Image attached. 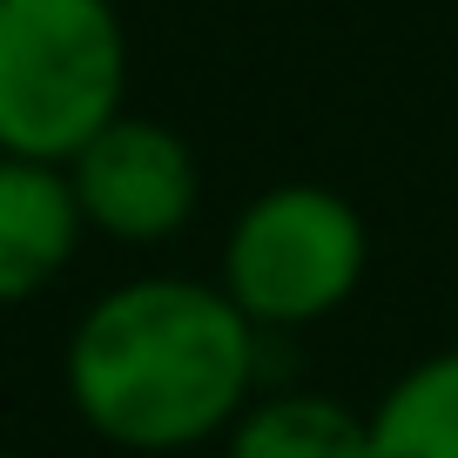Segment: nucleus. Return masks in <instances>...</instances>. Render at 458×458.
Wrapping results in <instances>:
<instances>
[{
    "label": "nucleus",
    "instance_id": "obj_1",
    "mask_svg": "<svg viewBox=\"0 0 458 458\" xmlns=\"http://www.w3.org/2000/svg\"><path fill=\"white\" fill-rule=\"evenodd\" d=\"M257 344L263 330L216 276L148 270L74 317L61 391L114 452H189L223 438L257 398Z\"/></svg>",
    "mask_w": 458,
    "mask_h": 458
},
{
    "label": "nucleus",
    "instance_id": "obj_2",
    "mask_svg": "<svg viewBox=\"0 0 458 458\" xmlns=\"http://www.w3.org/2000/svg\"><path fill=\"white\" fill-rule=\"evenodd\" d=\"M114 114H129L114 0H0V156L68 169Z\"/></svg>",
    "mask_w": 458,
    "mask_h": 458
},
{
    "label": "nucleus",
    "instance_id": "obj_3",
    "mask_svg": "<svg viewBox=\"0 0 458 458\" xmlns=\"http://www.w3.org/2000/svg\"><path fill=\"white\" fill-rule=\"evenodd\" d=\"M371 276V223L330 182H270L236 209L216 284L257 330L337 317Z\"/></svg>",
    "mask_w": 458,
    "mask_h": 458
},
{
    "label": "nucleus",
    "instance_id": "obj_4",
    "mask_svg": "<svg viewBox=\"0 0 458 458\" xmlns=\"http://www.w3.org/2000/svg\"><path fill=\"white\" fill-rule=\"evenodd\" d=\"M68 189L81 202V223L129 250L182 236L189 216L202 209L196 148L156 114H114L68 162Z\"/></svg>",
    "mask_w": 458,
    "mask_h": 458
},
{
    "label": "nucleus",
    "instance_id": "obj_5",
    "mask_svg": "<svg viewBox=\"0 0 458 458\" xmlns=\"http://www.w3.org/2000/svg\"><path fill=\"white\" fill-rule=\"evenodd\" d=\"M88 223L68 189V169L0 156V310L41 297L74 263Z\"/></svg>",
    "mask_w": 458,
    "mask_h": 458
},
{
    "label": "nucleus",
    "instance_id": "obj_6",
    "mask_svg": "<svg viewBox=\"0 0 458 458\" xmlns=\"http://www.w3.org/2000/svg\"><path fill=\"white\" fill-rule=\"evenodd\" d=\"M223 458H371V418L330 391H270L223 431Z\"/></svg>",
    "mask_w": 458,
    "mask_h": 458
},
{
    "label": "nucleus",
    "instance_id": "obj_7",
    "mask_svg": "<svg viewBox=\"0 0 458 458\" xmlns=\"http://www.w3.org/2000/svg\"><path fill=\"white\" fill-rule=\"evenodd\" d=\"M364 418L371 458H458V344L404 364Z\"/></svg>",
    "mask_w": 458,
    "mask_h": 458
},
{
    "label": "nucleus",
    "instance_id": "obj_8",
    "mask_svg": "<svg viewBox=\"0 0 458 458\" xmlns=\"http://www.w3.org/2000/svg\"><path fill=\"white\" fill-rule=\"evenodd\" d=\"M0 458H28V452H7V445H0Z\"/></svg>",
    "mask_w": 458,
    "mask_h": 458
}]
</instances>
